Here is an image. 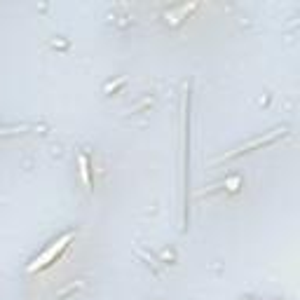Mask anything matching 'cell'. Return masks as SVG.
<instances>
[{
  "instance_id": "3957f363",
  "label": "cell",
  "mask_w": 300,
  "mask_h": 300,
  "mask_svg": "<svg viewBox=\"0 0 300 300\" xmlns=\"http://www.w3.org/2000/svg\"><path fill=\"white\" fill-rule=\"evenodd\" d=\"M24 129H26V127H24ZM24 129H14V131H24ZM3 134H12V131H0V136H3Z\"/></svg>"
},
{
  "instance_id": "7a4b0ae2",
  "label": "cell",
  "mask_w": 300,
  "mask_h": 300,
  "mask_svg": "<svg viewBox=\"0 0 300 300\" xmlns=\"http://www.w3.org/2000/svg\"><path fill=\"white\" fill-rule=\"evenodd\" d=\"M78 162H80V176H82V181H85V185H87V188H92V176H89V162H87V157L80 155V157H78Z\"/></svg>"
},
{
  "instance_id": "6da1fadb",
  "label": "cell",
  "mask_w": 300,
  "mask_h": 300,
  "mask_svg": "<svg viewBox=\"0 0 300 300\" xmlns=\"http://www.w3.org/2000/svg\"><path fill=\"white\" fill-rule=\"evenodd\" d=\"M73 237H75V232H66V235H63V237L59 239V242H54V244L49 246L47 251L42 253L40 258L35 260L33 265H28V272H35V270H42V267H47L49 263H52V260H54L56 256H59V253H61L63 249H66V246H68V242H70Z\"/></svg>"
}]
</instances>
